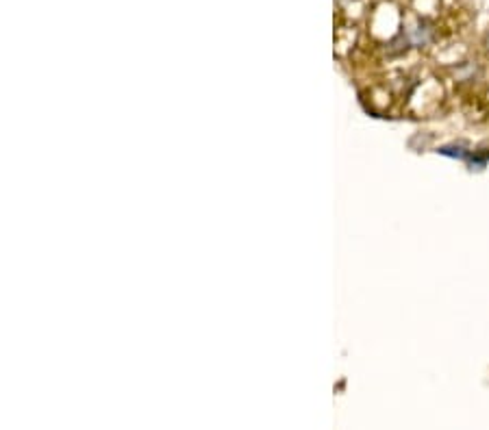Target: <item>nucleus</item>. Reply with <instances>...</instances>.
Masks as SVG:
<instances>
[{"label":"nucleus","instance_id":"nucleus-1","mask_svg":"<svg viewBox=\"0 0 489 430\" xmlns=\"http://www.w3.org/2000/svg\"><path fill=\"white\" fill-rule=\"evenodd\" d=\"M485 48H487V50H489V33H487V35H485Z\"/></svg>","mask_w":489,"mask_h":430}]
</instances>
